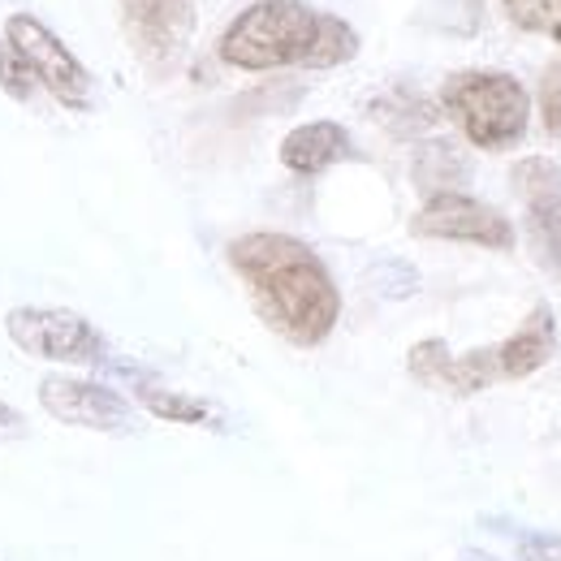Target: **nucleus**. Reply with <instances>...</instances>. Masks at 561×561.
<instances>
[{
	"mask_svg": "<svg viewBox=\"0 0 561 561\" xmlns=\"http://www.w3.org/2000/svg\"><path fill=\"white\" fill-rule=\"evenodd\" d=\"M122 26L147 66H173L195 35V0H122Z\"/></svg>",
	"mask_w": 561,
	"mask_h": 561,
	"instance_id": "obj_8",
	"label": "nucleus"
},
{
	"mask_svg": "<svg viewBox=\"0 0 561 561\" xmlns=\"http://www.w3.org/2000/svg\"><path fill=\"white\" fill-rule=\"evenodd\" d=\"M411 233L436 238V242H471V247H489V251H514L510 216L484 199L462 195V191L423 199V208L411 216Z\"/></svg>",
	"mask_w": 561,
	"mask_h": 561,
	"instance_id": "obj_7",
	"label": "nucleus"
},
{
	"mask_svg": "<svg viewBox=\"0 0 561 561\" xmlns=\"http://www.w3.org/2000/svg\"><path fill=\"white\" fill-rule=\"evenodd\" d=\"M407 371L427 385V389H440V393H454V398H471V393H484L492 389L501 376H496V354L492 346L484 351H467L454 354L440 337H423L407 354Z\"/></svg>",
	"mask_w": 561,
	"mask_h": 561,
	"instance_id": "obj_9",
	"label": "nucleus"
},
{
	"mask_svg": "<svg viewBox=\"0 0 561 561\" xmlns=\"http://www.w3.org/2000/svg\"><path fill=\"white\" fill-rule=\"evenodd\" d=\"M411 178H415V186H420L423 195L432 199V195H449V191L467 186L471 164H467V156L454 142L432 139V142H420L415 164H411Z\"/></svg>",
	"mask_w": 561,
	"mask_h": 561,
	"instance_id": "obj_12",
	"label": "nucleus"
},
{
	"mask_svg": "<svg viewBox=\"0 0 561 561\" xmlns=\"http://www.w3.org/2000/svg\"><path fill=\"white\" fill-rule=\"evenodd\" d=\"M440 108L480 151H510L514 142H523L531 122L527 87L501 70L449 73L440 87Z\"/></svg>",
	"mask_w": 561,
	"mask_h": 561,
	"instance_id": "obj_3",
	"label": "nucleus"
},
{
	"mask_svg": "<svg viewBox=\"0 0 561 561\" xmlns=\"http://www.w3.org/2000/svg\"><path fill=\"white\" fill-rule=\"evenodd\" d=\"M354 156L358 151H354L351 130L337 126V122H307V126H294L280 139V164L289 173H302V178L324 173V169H333L342 160H354Z\"/></svg>",
	"mask_w": 561,
	"mask_h": 561,
	"instance_id": "obj_11",
	"label": "nucleus"
},
{
	"mask_svg": "<svg viewBox=\"0 0 561 561\" xmlns=\"http://www.w3.org/2000/svg\"><path fill=\"white\" fill-rule=\"evenodd\" d=\"M0 91L9 95V100H18V104H26L31 100V91H35V78L26 73V66L18 61V53L0 39Z\"/></svg>",
	"mask_w": 561,
	"mask_h": 561,
	"instance_id": "obj_19",
	"label": "nucleus"
},
{
	"mask_svg": "<svg viewBox=\"0 0 561 561\" xmlns=\"http://www.w3.org/2000/svg\"><path fill=\"white\" fill-rule=\"evenodd\" d=\"M480 13H484V0H432L436 26L458 31V35H471L480 26Z\"/></svg>",
	"mask_w": 561,
	"mask_h": 561,
	"instance_id": "obj_18",
	"label": "nucleus"
},
{
	"mask_svg": "<svg viewBox=\"0 0 561 561\" xmlns=\"http://www.w3.org/2000/svg\"><path fill=\"white\" fill-rule=\"evenodd\" d=\"M540 117L549 135H561V57L540 78Z\"/></svg>",
	"mask_w": 561,
	"mask_h": 561,
	"instance_id": "obj_20",
	"label": "nucleus"
},
{
	"mask_svg": "<svg viewBox=\"0 0 561 561\" xmlns=\"http://www.w3.org/2000/svg\"><path fill=\"white\" fill-rule=\"evenodd\" d=\"M22 436H26V415H22L18 407L0 402V445H4V440H22Z\"/></svg>",
	"mask_w": 561,
	"mask_h": 561,
	"instance_id": "obj_21",
	"label": "nucleus"
},
{
	"mask_svg": "<svg viewBox=\"0 0 561 561\" xmlns=\"http://www.w3.org/2000/svg\"><path fill=\"white\" fill-rule=\"evenodd\" d=\"M358 31L307 0H255L220 35L216 53L233 70H337L358 57Z\"/></svg>",
	"mask_w": 561,
	"mask_h": 561,
	"instance_id": "obj_2",
	"label": "nucleus"
},
{
	"mask_svg": "<svg viewBox=\"0 0 561 561\" xmlns=\"http://www.w3.org/2000/svg\"><path fill=\"white\" fill-rule=\"evenodd\" d=\"M9 342L44 363H73V367H104L108 342L104 333L70 307H13L4 316Z\"/></svg>",
	"mask_w": 561,
	"mask_h": 561,
	"instance_id": "obj_4",
	"label": "nucleus"
},
{
	"mask_svg": "<svg viewBox=\"0 0 561 561\" xmlns=\"http://www.w3.org/2000/svg\"><path fill=\"white\" fill-rule=\"evenodd\" d=\"M527 229H531V247H536L540 264L561 277V199L527 208Z\"/></svg>",
	"mask_w": 561,
	"mask_h": 561,
	"instance_id": "obj_14",
	"label": "nucleus"
},
{
	"mask_svg": "<svg viewBox=\"0 0 561 561\" xmlns=\"http://www.w3.org/2000/svg\"><path fill=\"white\" fill-rule=\"evenodd\" d=\"M558 351V320L549 307H531L527 320L505 337L496 342L492 354H496V376L501 380H523L531 371H540Z\"/></svg>",
	"mask_w": 561,
	"mask_h": 561,
	"instance_id": "obj_10",
	"label": "nucleus"
},
{
	"mask_svg": "<svg viewBox=\"0 0 561 561\" xmlns=\"http://www.w3.org/2000/svg\"><path fill=\"white\" fill-rule=\"evenodd\" d=\"M229 268L242 277L260 320L289 346H320L342 320V289L329 264L294 233L251 229L225 247Z\"/></svg>",
	"mask_w": 561,
	"mask_h": 561,
	"instance_id": "obj_1",
	"label": "nucleus"
},
{
	"mask_svg": "<svg viewBox=\"0 0 561 561\" xmlns=\"http://www.w3.org/2000/svg\"><path fill=\"white\" fill-rule=\"evenodd\" d=\"M39 407L57 423L104 432V436H135L139 411L130 398L100 380H78V376H44L39 380Z\"/></svg>",
	"mask_w": 561,
	"mask_h": 561,
	"instance_id": "obj_6",
	"label": "nucleus"
},
{
	"mask_svg": "<svg viewBox=\"0 0 561 561\" xmlns=\"http://www.w3.org/2000/svg\"><path fill=\"white\" fill-rule=\"evenodd\" d=\"M371 285H376L385 298H411V294L420 289V273H415L411 264H402V260H380V264L371 268Z\"/></svg>",
	"mask_w": 561,
	"mask_h": 561,
	"instance_id": "obj_17",
	"label": "nucleus"
},
{
	"mask_svg": "<svg viewBox=\"0 0 561 561\" xmlns=\"http://www.w3.org/2000/svg\"><path fill=\"white\" fill-rule=\"evenodd\" d=\"M505 13L514 26L561 44V0H505Z\"/></svg>",
	"mask_w": 561,
	"mask_h": 561,
	"instance_id": "obj_15",
	"label": "nucleus"
},
{
	"mask_svg": "<svg viewBox=\"0 0 561 561\" xmlns=\"http://www.w3.org/2000/svg\"><path fill=\"white\" fill-rule=\"evenodd\" d=\"M458 561H496V558H492V553H480V549H467Z\"/></svg>",
	"mask_w": 561,
	"mask_h": 561,
	"instance_id": "obj_22",
	"label": "nucleus"
},
{
	"mask_svg": "<svg viewBox=\"0 0 561 561\" xmlns=\"http://www.w3.org/2000/svg\"><path fill=\"white\" fill-rule=\"evenodd\" d=\"M0 39L18 53V61L35 78V87H44L61 108L82 113L91 104V73L87 66L66 48V39L44 26L35 13H9Z\"/></svg>",
	"mask_w": 561,
	"mask_h": 561,
	"instance_id": "obj_5",
	"label": "nucleus"
},
{
	"mask_svg": "<svg viewBox=\"0 0 561 561\" xmlns=\"http://www.w3.org/2000/svg\"><path fill=\"white\" fill-rule=\"evenodd\" d=\"M492 531H505L514 540V549L523 553V561H561V536L549 531H531V527H518V523H505V518H484Z\"/></svg>",
	"mask_w": 561,
	"mask_h": 561,
	"instance_id": "obj_16",
	"label": "nucleus"
},
{
	"mask_svg": "<svg viewBox=\"0 0 561 561\" xmlns=\"http://www.w3.org/2000/svg\"><path fill=\"white\" fill-rule=\"evenodd\" d=\"M510 186H514V195H518L527 208L553 204V199H561V164L549 160V156H527V160L514 164Z\"/></svg>",
	"mask_w": 561,
	"mask_h": 561,
	"instance_id": "obj_13",
	"label": "nucleus"
}]
</instances>
